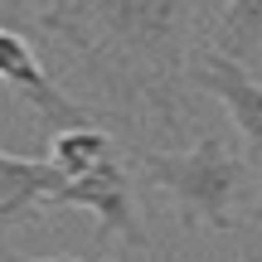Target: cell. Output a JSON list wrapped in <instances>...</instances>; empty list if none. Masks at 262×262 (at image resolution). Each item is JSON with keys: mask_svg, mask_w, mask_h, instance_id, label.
I'll return each mask as SVG.
<instances>
[{"mask_svg": "<svg viewBox=\"0 0 262 262\" xmlns=\"http://www.w3.org/2000/svg\"><path fill=\"white\" fill-rule=\"evenodd\" d=\"M194 0H49L39 29L73 49L78 68L126 112L165 126L185 107V39Z\"/></svg>", "mask_w": 262, "mask_h": 262, "instance_id": "obj_1", "label": "cell"}, {"mask_svg": "<svg viewBox=\"0 0 262 262\" xmlns=\"http://www.w3.org/2000/svg\"><path fill=\"white\" fill-rule=\"evenodd\" d=\"M141 175L156 189H165L180 204L185 224L209 228H233L238 224V199L248 185V165L224 136H199L189 150H136Z\"/></svg>", "mask_w": 262, "mask_h": 262, "instance_id": "obj_2", "label": "cell"}, {"mask_svg": "<svg viewBox=\"0 0 262 262\" xmlns=\"http://www.w3.org/2000/svg\"><path fill=\"white\" fill-rule=\"evenodd\" d=\"M54 209H88L97 219V233L102 238H122L126 248H146V233H141L136 204H131V170L122 160H102L88 175H73L63 189H58Z\"/></svg>", "mask_w": 262, "mask_h": 262, "instance_id": "obj_3", "label": "cell"}, {"mask_svg": "<svg viewBox=\"0 0 262 262\" xmlns=\"http://www.w3.org/2000/svg\"><path fill=\"white\" fill-rule=\"evenodd\" d=\"M189 83L224 102V112L233 122V131L243 136L248 156L262 160V83L248 73V63L219 54V49H204L194 58V68H189Z\"/></svg>", "mask_w": 262, "mask_h": 262, "instance_id": "obj_4", "label": "cell"}, {"mask_svg": "<svg viewBox=\"0 0 262 262\" xmlns=\"http://www.w3.org/2000/svg\"><path fill=\"white\" fill-rule=\"evenodd\" d=\"M0 83L15 88V93L29 102V112H34L44 126H54V131L93 122V112H88L83 102H73L68 93L54 88V78L39 68L34 49H29L25 39H19V29H10V25H0Z\"/></svg>", "mask_w": 262, "mask_h": 262, "instance_id": "obj_5", "label": "cell"}, {"mask_svg": "<svg viewBox=\"0 0 262 262\" xmlns=\"http://www.w3.org/2000/svg\"><path fill=\"white\" fill-rule=\"evenodd\" d=\"M63 185H68V175L54 160H29V156L0 150V224L29 219L39 209H54Z\"/></svg>", "mask_w": 262, "mask_h": 262, "instance_id": "obj_6", "label": "cell"}, {"mask_svg": "<svg viewBox=\"0 0 262 262\" xmlns=\"http://www.w3.org/2000/svg\"><path fill=\"white\" fill-rule=\"evenodd\" d=\"M112 150H117L112 136H107L102 126H93V122L63 126V131H54V141H49V160H54L68 180H73V175H88V170L102 165V160H112Z\"/></svg>", "mask_w": 262, "mask_h": 262, "instance_id": "obj_7", "label": "cell"}, {"mask_svg": "<svg viewBox=\"0 0 262 262\" xmlns=\"http://www.w3.org/2000/svg\"><path fill=\"white\" fill-rule=\"evenodd\" d=\"M214 49L238 63L262 49V0H228L214 19Z\"/></svg>", "mask_w": 262, "mask_h": 262, "instance_id": "obj_8", "label": "cell"}, {"mask_svg": "<svg viewBox=\"0 0 262 262\" xmlns=\"http://www.w3.org/2000/svg\"><path fill=\"white\" fill-rule=\"evenodd\" d=\"M29 15H34V0H0V25L10 29H25Z\"/></svg>", "mask_w": 262, "mask_h": 262, "instance_id": "obj_9", "label": "cell"}, {"mask_svg": "<svg viewBox=\"0 0 262 262\" xmlns=\"http://www.w3.org/2000/svg\"><path fill=\"white\" fill-rule=\"evenodd\" d=\"M34 262H78V257H34Z\"/></svg>", "mask_w": 262, "mask_h": 262, "instance_id": "obj_10", "label": "cell"}]
</instances>
